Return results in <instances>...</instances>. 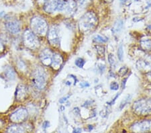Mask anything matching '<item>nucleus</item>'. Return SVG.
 <instances>
[{
    "label": "nucleus",
    "instance_id": "f257e3e1",
    "mask_svg": "<svg viewBox=\"0 0 151 133\" xmlns=\"http://www.w3.org/2000/svg\"><path fill=\"white\" fill-rule=\"evenodd\" d=\"M134 113L140 116L151 114V99H139L134 102L132 106Z\"/></svg>",
    "mask_w": 151,
    "mask_h": 133
},
{
    "label": "nucleus",
    "instance_id": "f03ea898",
    "mask_svg": "<svg viewBox=\"0 0 151 133\" xmlns=\"http://www.w3.org/2000/svg\"><path fill=\"white\" fill-rule=\"evenodd\" d=\"M30 26L32 32L36 35L44 36L48 33V26L45 19L40 16H35L32 18Z\"/></svg>",
    "mask_w": 151,
    "mask_h": 133
},
{
    "label": "nucleus",
    "instance_id": "7ed1b4c3",
    "mask_svg": "<svg viewBox=\"0 0 151 133\" xmlns=\"http://www.w3.org/2000/svg\"><path fill=\"white\" fill-rule=\"evenodd\" d=\"M79 24L83 30L86 32L91 30L97 24V16L93 12H87L81 17Z\"/></svg>",
    "mask_w": 151,
    "mask_h": 133
},
{
    "label": "nucleus",
    "instance_id": "20e7f679",
    "mask_svg": "<svg viewBox=\"0 0 151 133\" xmlns=\"http://www.w3.org/2000/svg\"><path fill=\"white\" fill-rule=\"evenodd\" d=\"M47 74L42 67H38L34 72L33 82L35 86L38 89H42L45 88L47 82Z\"/></svg>",
    "mask_w": 151,
    "mask_h": 133
},
{
    "label": "nucleus",
    "instance_id": "39448f33",
    "mask_svg": "<svg viewBox=\"0 0 151 133\" xmlns=\"http://www.w3.org/2000/svg\"><path fill=\"white\" fill-rule=\"evenodd\" d=\"M24 45L30 49H36L40 46L37 36L30 30H26L24 32Z\"/></svg>",
    "mask_w": 151,
    "mask_h": 133
},
{
    "label": "nucleus",
    "instance_id": "423d86ee",
    "mask_svg": "<svg viewBox=\"0 0 151 133\" xmlns=\"http://www.w3.org/2000/svg\"><path fill=\"white\" fill-rule=\"evenodd\" d=\"M134 133H147L151 130V120H144L134 122L130 128Z\"/></svg>",
    "mask_w": 151,
    "mask_h": 133
},
{
    "label": "nucleus",
    "instance_id": "0eeeda50",
    "mask_svg": "<svg viewBox=\"0 0 151 133\" xmlns=\"http://www.w3.org/2000/svg\"><path fill=\"white\" fill-rule=\"evenodd\" d=\"M48 40L55 47H60V30L57 25H53L48 31Z\"/></svg>",
    "mask_w": 151,
    "mask_h": 133
},
{
    "label": "nucleus",
    "instance_id": "6e6552de",
    "mask_svg": "<svg viewBox=\"0 0 151 133\" xmlns=\"http://www.w3.org/2000/svg\"><path fill=\"white\" fill-rule=\"evenodd\" d=\"M77 9V3L74 0H65L59 1L57 10L59 12H65L67 14H73Z\"/></svg>",
    "mask_w": 151,
    "mask_h": 133
},
{
    "label": "nucleus",
    "instance_id": "1a4fd4ad",
    "mask_svg": "<svg viewBox=\"0 0 151 133\" xmlns=\"http://www.w3.org/2000/svg\"><path fill=\"white\" fill-rule=\"evenodd\" d=\"M28 117V111L25 108H19L10 116V120L14 122H22Z\"/></svg>",
    "mask_w": 151,
    "mask_h": 133
},
{
    "label": "nucleus",
    "instance_id": "9d476101",
    "mask_svg": "<svg viewBox=\"0 0 151 133\" xmlns=\"http://www.w3.org/2000/svg\"><path fill=\"white\" fill-rule=\"evenodd\" d=\"M6 27L9 32L13 35H16L20 31L21 26L18 20H8L6 23Z\"/></svg>",
    "mask_w": 151,
    "mask_h": 133
},
{
    "label": "nucleus",
    "instance_id": "9b49d317",
    "mask_svg": "<svg viewBox=\"0 0 151 133\" xmlns=\"http://www.w3.org/2000/svg\"><path fill=\"white\" fill-rule=\"evenodd\" d=\"M136 67L139 71L147 72L151 68L150 57H144L138 60L136 62Z\"/></svg>",
    "mask_w": 151,
    "mask_h": 133
},
{
    "label": "nucleus",
    "instance_id": "f8f14e48",
    "mask_svg": "<svg viewBox=\"0 0 151 133\" xmlns=\"http://www.w3.org/2000/svg\"><path fill=\"white\" fill-rule=\"evenodd\" d=\"M53 52L50 49H45L41 52L40 55V59L42 63L45 66H49L52 64Z\"/></svg>",
    "mask_w": 151,
    "mask_h": 133
},
{
    "label": "nucleus",
    "instance_id": "ddd939ff",
    "mask_svg": "<svg viewBox=\"0 0 151 133\" xmlns=\"http://www.w3.org/2000/svg\"><path fill=\"white\" fill-rule=\"evenodd\" d=\"M60 0H47L44 5L43 8L45 10L48 14H52L57 10Z\"/></svg>",
    "mask_w": 151,
    "mask_h": 133
},
{
    "label": "nucleus",
    "instance_id": "4468645a",
    "mask_svg": "<svg viewBox=\"0 0 151 133\" xmlns=\"http://www.w3.org/2000/svg\"><path fill=\"white\" fill-rule=\"evenodd\" d=\"M27 96V90L24 85H19L16 91V98L18 101H22L25 100Z\"/></svg>",
    "mask_w": 151,
    "mask_h": 133
},
{
    "label": "nucleus",
    "instance_id": "2eb2a0df",
    "mask_svg": "<svg viewBox=\"0 0 151 133\" xmlns=\"http://www.w3.org/2000/svg\"><path fill=\"white\" fill-rule=\"evenodd\" d=\"M63 62V59L61 55L58 53H53L52 59V68L55 70H58L61 66Z\"/></svg>",
    "mask_w": 151,
    "mask_h": 133
},
{
    "label": "nucleus",
    "instance_id": "dca6fc26",
    "mask_svg": "<svg viewBox=\"0 0 151 133\" xmlns=\"http://www.w3.org/2000/svg\"><path fill=\"white\" fill-rule=\"evenodd\" d=\"M8 133H24V129L22 126L13 125L9 128Z\"/></svg>",
    "mask_w": 151,
    "mask_h": 133
},
{
    "label": "nucleus",
    "instance_id": "f3484780",
    "mask_svg": "<svg viewBox=\"0 0 151 133\" xmlns=\"http://www.w3.org/2000/svg\"><path fill=\"white\" fill-rule=\"evenodd\" d=\"M140 47L142 49L146 51H150L151 50V40H145L140 42Z\"/></svg>",
    "mask_w": 151,
    "mask_h": 133
},
{
    "label": "nucleus",
    "instance_id": "a211bd4d",
    "mask_svg": "<svg viewBox=\"0 0 151 133\" xmlns=\"http://www.w3.org/2000/svg\"><path fill=\"white\" fill-rule=\"evenodd\" d=\"M123 26H124V22L122 20H117L115 24H114V32H120V31L122 30L123 28Z\"/></svg>",
    "mask_w": 151,
    "mask_h": 133
},
{
    "label": "nucleus",
    "instance_id": "6ab92c4d",
    "mask_svg": "<svg viewBox=\"0 0 151 133\" xmlns=\"http://www.w3.org/2000/svg\"><path fill=\"white\" fill-rule=\"evenodd\" d=\"M93 40L95 42H101V43H105L108 40V38L106 37V36H101V35H96L94 36Z\"/></svg>",
    "mask_w": 151,
    "mask_h": 133
},
{
    "label": "nucleus",
    "instance_id": "aec40b11",
    "mask_svg": "<svg viewBox=\"0 0 151 133\" xmlns=\"http://www.w3.org/2000/svg\"><path fill=\"white\" fill-rule=\"evenodd\" d=\"M117 55H118V58L120 61H122L124 59V48L123 45H120L118 48V51H117Z\"/></svg>",
    "mask_w": 151,
    "mask_h": 133
},
{
    "label": "nucleus",
    "instance_id": "412c9836",
    "mask_svg": "<svg viewBox=\"0 0 151 133\" xmlns=\"http://www.w3.org/2000/svg\"><path fill=\"white\" fill-rule=\"evenodd\" d=\"M97 52L100 57H104L105 55V47L101 45H96V46Z\"/></svg>",
    "mask_w": 151,
    "mask_h": 133
},
{
    "label": "nucleus",
    "instance_id": "4be33fe9",
    "mask_svg": "<svg viewBox=\"0 0 151 133\" xmlns=\"http://www.w3.org/2000/svg\"><path fill=\"white\" fill-rule=\"evenodd\" d=\"M75 65L79 67V68H83L85 64V61L83 59H82V58H78V59L75 60Z\"/></svg>",
    "mask_w": 151,
    "mask_h": 133
},
{
    "label": "nucleus",
    "instance_id": "5701e85b",
    "mask_svg": "<svg viewBox=\"0 0 151 133\" xmlns=\"http://www.w3.org/2000/svg\"><path fill=\"white\" fill-rule=\"evenodd\" d=\"M128 71H129V69L127 67H126V66L122 67L120 70H119V71H118L119 76H120V77L125 76L128 73Z\"/></svg>",
    "mask_w": 151,
    "mask_h": 133
},
{
    "label": "nucleus",
    "instance_id": "b1692460",
    "mask_svg": "<svg viewBox=\"0 0 151 133\" xmlns=\"http://www.w3.org/2000/svg\"><path fill=\"white\" fill-rule=\"evenodd\" d=\"M6 74L9 79H14L15 77V73L12 68H8L6 71Z\"/></svg>",
    "mask_w": 151,
    "mask_h": 133
},
{
    "label": "nucleus",
    "instance_id": "393cba45",
    "mask_svg": "<svg viewBox=\"0 0 151 133\" xmlns=\"http://www.w3.org/2000/svg\"><path fill=\"white\" fill-rule=\"evenodd\" d=\"M108 61H109V65H111V67H113L115 66L116 65V60L115 59H114V55L112 54H109V56H108Z\"/></svg>",
    "mask_w": 151,
    "mask_h": 133
},
{
    "label": "nucleus",
    "instance_id": "a878e982",
    "mask_svg": "<svg viewBox=\"0 0 151 133\" xmlns=\"http://www.w3.org/2000/svg\"><path fill=\"white\" fill-rule=\"evenodd\" d=\"M110 89H111V90H114V91L118 90V89H119L118 83L116 81L111 82V83L110 84Z\"/></svg>",
    "mask_w": 151,
    "mask_h": 133
},
{
    "label": "nucleus",
    "instance_id": "bb28decb",
    "mask_svg": "<svg viewBox=\"0 0 151 133\" xmlns=\"http://www.w3.org/2000/svg\"><path fill=\"white\" fill-rule=\"evenodd\" d=\"M130 96H128L127 98H126L125 100L122 101V103L120 104V110H122V109L124 107V106L126 105V104H127L128 101H130Z\"/></svg>",
    "mask_w": 151,
    "mask_h": 133
},
{
    "label": "nucleus",
    "instance_id": "cd10ccee",
    "mask_svg": "<svg viewBox=\"0 0 151 133\" xmlns=\"http://www.w3.org/2000/svg\"><path fill=\"white\" fill-rule=\"evenodd\" d=\"M69 98H70V95H68V96H65V97H63V98H62L61 99H60L59 102H60V104H64V103L65 102V101H66Z\"/></svg>",
    "mask_w": 151,
    "mask_h": 133
},
{
    "label": "nucleus",
    "instance_id": "c85d7f7f",
    "mask_svg": "<svg viewBox=\"0 0 151 133\" xmlns=\"http://www.w3.org/2000/svg\"><path fill=\"white\" fill-rule=\"evenodd\" d=\"M80 86L82 88H88L89 87V84L88 82H82V83H80Z\"/></svg>",
    "mask_w": 151,
    "mask_h": 133
},
{
    "label": "nucleus",
    "instance_id": "c756f323",
    "mask_svg": "<svg viewBox=\"0 0 151 133\" xmlns=\"http://www.w3.org/2000/svg\"><path fill=\"white\" fill-rule=\"evenodd\" d=\"M127 79H128V78H125L123 79L122 81V88L123 89H124V88H125L126 82L127 81Z\"/></svg>",
    "mask_w": 151,
    "mask_h": 133
},
{
    "label": "nucleus",
    "instance_id": "7c9ffc66",
    "mask_svg": "<svg viewBox=\"0 0 151 133\" xmlns=\"http://www.w3.org/2000/svg\"><path fill=\"white\" fill-rule=\"evenodd\" d=\"M120 93H118V94H117V95L116 96L115 98H114V100H111V102H110V103H109V104H110V105H112V104H114V102H115V101L116 100V99L118 98L119 96H120Z\"/></svg>",
    "mask_w": 151,
    "mask_h": 133
},
{
    "label": "nucleus",
    "instance_id": "2f4dec72",
    "mask_svg": "<svg viewBox=\"0 0 151 133\" xmlns=\"http://www.w3.org/2000/svg\"><path fill=\"white\" fill-rule=\"evenodd\" d=\"M87 1V0H78V3L79 4V5H81V6L85 4Z\"/></svg>",
    "mask_w": 151,
    "mask_h": 133
},
{
    "label": "nucleus",
    "instance_id": "473e14b6",
    "mask_svg": "<svg viewBox=\"0 0 151 133\" xmlns=\"http://www.w3.org/2000/svg\"><path fill=\"white\" fill-rule=\"evenodd\" d=\"M43 128H45V129H46V128H47L49 127V122H48V121H45V122L43 123Z\"/></svg>",
    "mask_w": 151,
    "mask_h": 133
},
{
    "label": "nucleus",
    "instance_id": "72a5a7b5",
    "mask_svg": "<svg viewBox=\"0 0 151 133\" xmlns=\"http://www.w3.org/2000/svg\"><path fill=\"white\" fill-rule=\"evenodd\" d=\"M47 0H37V3L39 5H45Z\"/></svg>",
    "mask_w": 151,
    "mask_h": 133
},
{
    "label": "nucleus",
    "instance_id": "f704fd0d",
    "mask_svg": "<svg viewBox=\"0 0 151 133\" xmlns=\"http://www.w3.org/2000/svg\"><path fill=\"white\" fill-rule=\"evenodd\" d=\"M4 49V47L3 44H2L1 40H0V52H1L2 51H3Z\"/></svg>",
    "mask_w": 151,
    "mask_h": 133
},
{
    "label": "nucleus",
    "instance_id": "c9c22d12",
    "mask_svg": "<svg viewBox=\"0 0 151 133\" xmlns=\"http://www.w3.org/2000/svg\"><path fill=\"white\" fill-rule=\"evenodd\" d=\"M73 133H81V129H76L74 130Z\"/></svg>",
    "mask_w": 151,
    "mask_h": 133
},
{
    "label": "nucleus",
    "instance_id": "e433bc0d",
    "mask_svg": "<svg viewBox=\"0 0 151 133\" xmlns=\"http://www.w3.org/2000/svg\"><path fill=\"white\" fill-rule=\"evenodd\" d=\"M106 2H108V3H111V2H112L114 0H104Z\"/></svg>",
    "mask_w": 151,
    "mask_h": 133
},
{
    "label": "nucleus",
    "instance_id": "4c0bfd02",
    "mask_svg": "<svg viewBox=\"0 0 151 133\" xmlns=\"http://www.w3.org/2000/svg\"><path fill=\"white\" fill-rule=\"evenodd\" d=\"M4 15H5V13L4 12H1V13H0V16H1V17H3Z\"/></svg>",
    "mask_w": 151,
    "mask_h": 133
},
{
    "label": "nucleus",
    "instance_id": "58836bf2",
    "mask_svg": "<svg viewBox=\"0 0 151 133\" xmlns=\"http://www.w3.org/2000/svg\"><path fill=\"white\" fill-rule=\"evenodd\" d=\"M66 85H68V86H70V82L67 81V83H66Z\"/></svg>",
    "mask_w": 151,
    "mask_h": 133
},
{
    "label": "nucleus",
    "instance_id": "ea45409f",
    "mask_svg": "<svg viewBox=\"0 0 151 133\" xmlns=\"http://www.w3.org/2000/svg\"><path fill=\"white\" fill-rule=\"evenodd\" d=\"M134 1H139V0H134Z\"/></svg>",
    "mask_w": 151,
    "mask_h": 133
}]
</instances>
